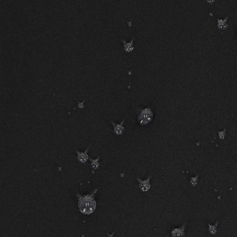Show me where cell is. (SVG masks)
Here are the masks:
<instances>
[{
  "label": "cell",
  "instance_id": "cell-1",
  "mask_svg": "<svg viewBox=\"0 0 237 237\" xmlns=\"http://www.w3.org/2000/svg\"><path fill=\"white\" fill-rule=\"evenodd\" d=\"M98 189H95L91 193L87 195H82L77 193L76 196L78 198V207L79 210L83 214H91L95 210L96 207V202L94 200V195L97 192Z\"/></svg>",
  "mask_w": 237,
  "mask_h": 237
},
{
  "label": "cell",
  "instance_id": "cell-11",
  "mask_svg": "<svg viewBox=\"0 0 237 237\" xmlns=\"http://www.w3.org/2000/svg\"><path fill=\"white\" fill-rule=\"evenodd\" d=\"M225 131H226V130H225L224 131H220V132H219V138H220V139H223L224 138L225 135Z\"/></svg>",
  "mask_w": 237,
  "mask_h": 237
},
{
  "label": "cell",
  "instance_id": "cell-4",
  "mask_svg": "<svg viewBox=\"0 0 237 237\" xmlns=\"http://www.w3.org/2000/svg\"><path fill=\"white\" fill-rule=\"evenodd\" d=\"M89 148L85 150L84 152H79V151L76 150V152L77 154V160L80 163H84L87 162L88 159H89V156H88L87 152L88 151Z\"/></svg>",
  "mask_w": 237,
  "mask_h": 237
},
{
  "label": "cell",
  "instance_id": "cell-8",
  "mask_svg": "<svg viewBox=\"0 0 237 237\" xmlns=\"http://www.w3.org/2000/svg\"><path fill=\"white\" fill-rule=\"evenodd\" d=\"M219 222L218 221H216V223L214 225H211L210 224H208L209 225V230L210 233L212 234H215L217 232V228L219 224Z\"/></svg>",
  "mask_w": 237,
  "mask_h": 237
},
{
  "label": "cell",
  "instance_id": "cell-3",
  "mask_svg": "<svg viewBox=\"0 0 237 237\" xmlns=\"http://www.w3.org/2000/svg\"><path fill=\"white\" fill-rule=\"evenodd\" d=\"M151 176H149L147 179L145 180H141L139 178H137V180L139 182V187L140 190L143 191H147L150 188V180Z\"/></svg>",
  "mask_w": 237,
  "mask_h": 237
},
{
  "label": "cell",
  "instance_id": "cell-5",
  "mask_svg": "<svg viewBox=\"0 0 237 237\" xmlns=\"http://www.w3.org/2000/svg\"><path fill=\"white\" fill-rule=\"evenodd\" d=\"M125 120H123L120 124H116L114 122H112L113 126V131L114 133L117 135H120L124 132V127L123 126Z\"/></svg>",
  "mask_w": 237,
  "mask_h": 237
},
{
  "label": "cell",
  "instance_id": "cell-7",
  "mask_svg": "<svg viewBox=\"0 0 237 237\" xmlns=\"http://www.w3.org/2000/svg\"><path fill=\"white\" fill-rule=\"evenodd\" d=\"M218 25L219 28L221 29H225L228 27V25L227 24V21L228 20V17L224 20L220 19H218Z\"/></svg>",
  "mask_w": 237,
  "mask_h": 237
},
{
  "label": "cell",
  "instance_id": "cell-10",
  "mask_svg": "<svg viewBox=\"0 0 237 237\" xmlns=\"http://www.w3.org/2000/svg\"><path fill=\"white\" fill-rule=\"evenodd\" d=\"M198 175L195 177H191V183L193 186H196L198 184Z\"/></svg>",
  "mask_w": 237,
  "mask_h": 237
},
{
  "label": "cell",
  "instance_id": "cell-6",
  "mask_svg": "<svg viewBox=\"0 0 237 237\" xmlns=\"http://www.w3.org/2000/svg\"><path fill=\"white\" fill-rule=\"evenodd\" d=\"M186 224L184 223L180 228L175 229L172 231V237H185L184 230Z\"/></svg>",
  "mask_w": 237,
  "mask_h": 237
},
{
  "label": "cell",
  "instance_id": "cell-9",
  "mask_svg": "<svg viewBox=\"0 0 237 237\" xmlns=\"http://www.w3.org/2000/svg\"><path fill=\"white\" fill-rule=\"evenodd\" d=\"M99 159H100V157H98L96 159H90V160L91 161V165L94 169H97L99 167V166H100L99 162Z\"/></svg>",
  "mask_w": 237,
  "mask_h": 237
},
{
  "label": "cell",
  "instance_id": "cell-2",
  "mask_svg": "<svg viewBox=\"0 0 237 237\" xmlns=\"http://www.w3.org/2000/svg\"><path fill=\"white\" fill-rule=\"evenodd\" d=\"M154 117V114L152 111L149 109H146L141 111L139 115V122L140 125H145L149 123Z\"/></svg>",
  "mask_w": 237,
  "mask_h": 237
}]
</instances>
